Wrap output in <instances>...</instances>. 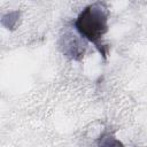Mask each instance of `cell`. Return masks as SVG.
Masks as SVG:
<instances>
[{
  "label": "cell",
  "instance_id": "cell-1",
  "mask_svg": "<svg viewBox=\"0 0 147 147\" xmlns=\"http://www.w3.org/2000/svg\"><path fill=\"white\" fill-rule=\"evenodd\" d=\"M75 29L82 38L92 42L106 56L102 38L108 31V10L103 3L95 2L83 9L75 21Z\"/></svg>",
  "mask_w": 147,
  "mask_h": 147
},
{
  "label": "cell",
  "instance_id": "cell-2",
  "mask_svg": "<svg viewBox=\"0 0 147 147\" xmlns=\"http://www.w3.org/2000/svg\"><path fill=\"white\" fill-rule=\"evenodd\" d=\"M61 48L62 52L72 59H77L84 54V46L82 40H79L72 33H65L61 39Z\"/></svg>",
  "mask_w": 147,
  "mask_h": 147
},
{
  "label": "cell",
  "instance_id": "cell-3",
  "mask_svg": "<svg viewBox=\"0 0 147 147\" xmlns=\"http://www.w3.org/2000/svg\"><path fill=\"white\" fill-rule=\"evenodd\" d=\"M98 147H124V145L111 133L103 132L98 139Z\"/></svg>",
  "mask_w": 147,
  "mask_h": 147
},
{
  "label": "cell",
  "instance_id": "cell-4",
  "mask_svg": "<svg viewBox=\"0 0 147 147\" xmlns=\"http://www.w3.org/2000/svg\"><path fill=\"white\" fill-rule=\"evenodd\" d=\"M18 16H20L18 11H11V13H9L2 17L1 23L7 29H14V26L18 22Z\"/></svg>",
  "mask_w": 147,
  "mask_h": 147
}]
</instances>
